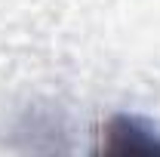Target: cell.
Returning a JSON list of instances; mask_svg holds the SVG:
<instances>
[{
  "instance_id": "obj_1",
  "label": "cell",
  "mask_w": 160,
  "mask_h": 157,
  "mask_svg": "<svg viewBox=\"0 0 160 157\" xmlns=\"http://www.w3.org/2000/svg\"><path fill=\"white\" fill-rule=\"evenodd\" d=\"M105 154H120V157H160V139L151 136L139 120L132 117H114L105 133H102V148Z\"/></svg>"
}]
</instances>
